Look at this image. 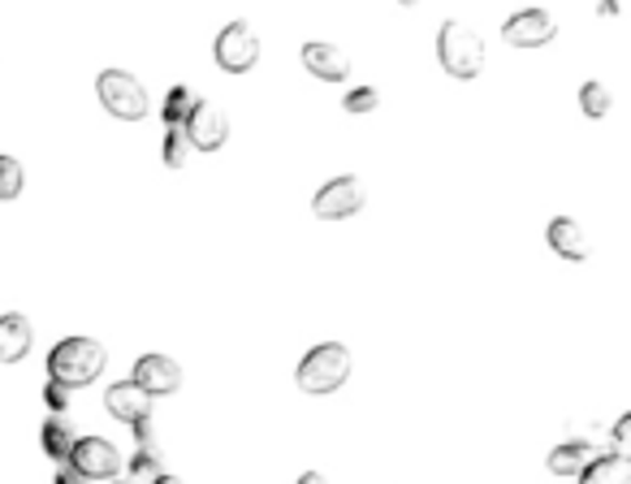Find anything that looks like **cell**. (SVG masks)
Listing matches in <instances>:
<instances>
[{"label": "cell", "instance_id": "cell-21", "mask_svg": "<svg viewBox=\"0 0 631 484\" xmlns=\"http://www.w3.org/2000/svg\"><path fill=\"white\" fill-rule=\"evenodd\" d=\"M22 186H27V173H22V164L13 161V157H0V200H18L22 195Z\"/></svg>", "mask_w": 631, "mask_h": 484}, {"label": "cell", "instance_id": "cell-11", "mask_svg": "<svg viewBox=\"0 0 631 484\" xmlns=\"http://www.w3.org/2000/svg\"><path fill=\"white\" fill-rule=\"evenodd\" d=\"M104 406H109V415L121 420V424H143V420H152V399L134 385V381H118V385H109V394H104Z\"/></svg>", "mask_w": 631, "mask_h": 484}, {"label": "cell", "instance_id": "cell-27", "mask_svg": "<svg viewBox=\"0 0 631 484\" xmlns=\"http://www.w3.org/2000/svg\"><path fill=\"white\" fill-rule=\"evenodd\" d=\"M299 484H329V476H324V472H303Z\"/></svg>", "mask_w": 631, "mask_h": 484}, {"label": "cell", "instance_id": "cell-7", "mask_svg": "<svg viewBox=\"0 0 631 484\" xmlns=\"http://www.w3.org/2000/svg\"><path fill=\"white\" fill-rule=\"evenodd\" d=\"M182 130H187L191 152H221V148H226V139H230V118H226V109H221V104L196 100V109H191V118H187Z\"/></svg>", "mask_w": 631, "mask_h": 484}, {"label": "cell", "instance_id": "cell-22", "mask_svg": "<svg viewBox=\"0 0 631 484\" xmlns=\"http://www.w3.org/2000/svg\"><path fill=\"white\" fill-rule=\"evenodd\" d=\"M342 104H347V113H372L381 104V95H377V87H355Z\"/></svg>", "mask_w": 631, "mask_h": 484}, {"label": "cell", "instance_id": "cell-9", "mask_svg": "<svg viewBox=\"0 0 631 484\" xmlns=\"http://www.w3.org/2000/svg\"><path fill=\"white\" fill-rule=\"evenodd\" d=\"M148 399H169L182 390V367L169 360V355H143L134 363V376H130Z\"/></svg>", "mask_w": 631, "mask_h": 484}, {"label": "cell", "instance_id": "cell-14", "mask_svg": "<svg viewBox=\"0 0 631 484\" xmlns=\"http://www.w3.org/2000/svg\"><path fill=\"white\" fill-rule=\"evenodd\" d=\"M550 246L553 255H562V260H584L589 255V239H584V230H580V221H571V216H558L550 221Z\"/></svg>", "mask_w": 631, "mask_h": 484}, {"label": "cell", "instance_id": "cell-25", "mask_svg": "<svg viewBox=\"0 0 631 484\" xmlns=\"http://www.w3.org/2000/svg\"><path fill=\"white\" fill-rule=\"evenodd\" d=\"M134 476H139V481L148 476V484L157 481V476H160V454H143V450H139V454H134Z\"/></svg>", "mask_w": 631, "mask_h": 484}, {"label": "cell", "instance_id": "cell-17", "mask_svg": "<svg viewBox=\"0 0 631 484\" xmlns=\"http://www.w3.org/2000/svg\"><path fill=\"white\" fill-rule=\"evenodd\" d=\"M580 484H631V463L614 458V454H597L580 472Z\"/></svg>", "mask_w": 631, "mask_h": 484}, {"label": "cell", "instance_id": "cell-13", "mask_svg": "<svg viewBox=\"0 0 631 484\" xmlns=\"http://www.w3.org/2000/svg\"><path fill=\"white\" fill-rule=\"evenodd\" d=\"M31 346H36V333L22 312L0 316V363H22L31 355Z\"/></svg>", "mask_w": 631, "mask_h": 484}, {"label": "cell", "instance_id": "cell-2", "mask_svg": "<svg viewBox=\"0 0 631 484\" xmlns=\"http://www.w3.org/2000/svg\"><path fill=\"white\" fill-rule=\"evenodd\" d=\"M351 351L342 342H320L308 351V360L299 363V390L303 394H333L351 381Z\"/></svg>", "mask_w": 631, "mask_h": 484}, {"label": "cell", "instance_id": "cell-18", "mask_svg": "<svg viewBox=\"0 0 631 484\" xmlns=\"http://www.w3.org/2000/svg\"><path fill=\"white\" fill-rule=\"evenodd\" d=\"M196 91L191 87H173L169 95H164V104H160V118H164V125H187V118H191V109H196Z\"/></svg>", "mask_w": 631, "mask_h": 484}, {"label": "cell", "instance_id": "cell-24", "mask_svg": "<svg viewBox=\"0 0 631 484\" xmlns=\"http://www.w3.org/2000/svg\"><path fill=\"white\" fill-rule=\"evenodd\" d=\"M628 437H631V415H619V424H614V433H610L614 458H628Z\"/></svg>", "mask_w": 631, "mask_h": 484}, {"label": "cell", "instance_id": "cell-20", "mask_svg": "<svg viewBox=\"0 0 631 484\" xmlns=\"http://www.w3.org/2000/svg\"><path fill=\"white\" fill-rule=\"evenodd\" d=\"M580 109H584V118H605L610 113V87L605 82H584L580 87Z\"/></svg>", "mask_w": 631, "mask_h": 484}, {"label": "cell", "instance_id": "cell-6", "mask_svg": "<svg viewBox=\"0 0 631 484\" xmlns=\"http://www.w3.org/2000/svg\"><path fill=\"white\" fill-rule=\"evenodd\" d=\"M363 203H368L363 182L347 173V178H333V182H324V186L316 191L312 212L320 216V221H347V216H355Z\"/></svg>", "mask_w": 631, "mask_h": 484}, {"label": "cell", "instance_id": "cell-3", "mask_svg": "<svg viewBox=\"0 0 631 484\" xmlns=\"http://www.w3.org/2000/svg\"><path fill=\"white\" fill-rule=\"evenodd\" d=\"M437 57H441V70L450 79L468 82L484 70V40L463 22H445L441 36H437Z\"/></svg>", "mask_w": 631, "mask_h": 484}, {"label": "cell", "instance_id": "cell-10", "mask_svg": "<svg viewBox=\"0 0 631 484\" xmlns=\"http://www.w3.org/2000/svg\"><path fill=\"white\" fill-rule=\"evenodd\" d=\"M553 36H558V22L545 9H523L502 27V40L511 48H545V43H553Z\"/></svg>", "mask_w": 631, "mask_h": 484}, {"label": "cell", "instance_id": "cell-8", "mask_svg": "<svg viewBox=\"0 0 631 484\" xmlns=\"http://www.w3.org/2000/svg\"><path fill=\"white\" fill-rule=\"evenodd\" d=\"M66 463H70V472H79L82 481H113L121 467L118 445L104 442V437H79Z\"/></svg>", "mask_w": 631, "mask_h": 484}, {"label": "cell", "instance_id": "cell-19", "mask_svg": "<svg viewBox=\"0 0 631 484\" xmlns=\"http://www.w3.org/2000/svg\"><path fill=\"white\" fill-rule=\"evenodd\" d=\"M187 161H191L187 130H182V125H169V130H164V164H169V169H187Z\"/></svg>", "mask_w": 631, "mask_h": 484}, {"label": "cell", "instance_id": "cell-28", "mask_svg": "<svg viewBox=\"0 0 631 484\" xmlns=\"http://www.w3.org/2000/svg\"><path fill=\"white\" fill-rule=\"evenodd\" d=\"M152 484H182V481H178V476H169V472H160V476H157Z\"/></svg>", "mask_w": 631, "mask_h": 484}, {"label": "cell", "instance_id": "cell-16", "mask_svg": "<svg viewBox=\"0 0 631 484\" xmlns=\"http://www.w3.org/2000/svg\"><path fill=\"white\" fill-rule=\"evenodd\" d=\"M74 428H70V420L66 415H48L43 420V428H40V445H43V454L48 458H57V463H66L70 458V450H74Z\"/></svg>", "mask_w": 631, "mask_h": 484}, {"label": "cell", "instance_id": "cell-12", "mask_svg": "<svg viewBox=\"0 0 631 484\" xmlns=\"http://www.w3.org/2000/svg\"><path fill=\"white\" fill-rule=\"evenodd\" d=\"M303 65L320 82H342L351 74V57L338 43H303Z\"/></svg>", "mask_w": 631, "mask_h": 484}, {"label": "cell", "instance_id": "cell-23", "mask_svg": "<svg viewBox=\"0 0 631 484\" xmlns=\"http://www.w3.org/2000/svg\"><path fill=\"white\" fill-rule=\"evenodd\" d=\"M43 403L52 406L57 415H66V411H70V390L57 385V381H48V385H43Z\"/></svg>", "mask_w": 631, "mask_h": 484}, {"label": "cell", "instance_id": "cell-4", "mask_svg": "<svg viewBox=\"0 0 631 484\" xmlns=\"http://www.w3.org/2000/svg\"><path fill=\"white\" fill-rule=\"evenodd\" d=\"M96 91H100V104L121 121H143L148 109H152L148 87L134 79V74H126V70H104L100 82H96Z\"/></svg>", "mask_w": 631, "mask_h": 484}, {"label": "cell", "instance_id": "cell-15", "mask_svg": "<svg viewBox=\"0 0 631 484\" xmlns=\"http://www.w3.org/2000/svg\"><path fill=\"white\" fill-rule=\"evenodd\" d=\"M592 458H597L592 442L575 437V442H562L558 450H550V472H553V476H580Z\"/></svg>", "mask_w": 631, "mask_h": 484}, {"label": "cell", "instance_id": "cell-1", "mask_svg": "<svg viewBox=\"0 0 631 484\" xmlns=\"http://www.w3.org/2000/svg\"><path fill=\"white\" fill-rule=\"evenodd\" d=\"M104 360H109V355H104V346H100L96 337H66V342H57L52 355H48V381H57V385H66V390L74 394L82 385L100 381Z\"/></svg>", "mask_w": 631, "mask_h": 484}, {"label": "cell", "instance_id": "cell-26", "mask_svg": "<svg viewBox=\"0 0 631 484\" xmlns=\"http://www.w3.org/2000/svg\"><path fill=\"white\" fill-rule=\"evenodd\" d=\"M57 484H87L79 476V472H70V467H61V472H57Z\"/></svg>", "mask_w": 631, "mask_h": 484}, {"label": "cell", "instance_id": "cell-5", "mask_svg": "<svg viewBox=\"0 0 631 484\" xmlns=\"http://www.w3.org/2000/svg\"><path fill=\"white\" fill-rule=\"evenodd\" d=\"M212 57L226 74H247L260 61V36L251 31V22H230L212 43Z\"/></svg>", "mask_w": 631, "mask_h": 484}]
</instances>
